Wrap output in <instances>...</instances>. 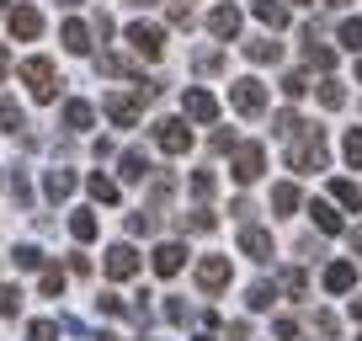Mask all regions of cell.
Wrapping results in <instances>:
<instances>
[{"label":"cell","mask_w":362,"mask_h":341,"mask_svg":"<svg viewBox=\"0 0 362 341\" xmlns=\"http://www.w3.org/2000/svg\"><path fill=\"white\" fill-rule=\"evenodd\" d=\"M325 128L304 123L293 139H288V170H325Z\"/></svg>","instance_id":"1"},{"label":"cell","mask_w":362,"mask_h":341,"mask_svg":"<svg viewBox=\"0 0 362 341\" xmlns=\"http://www.w3.org/2000/svg\"><path fill=\"white\" fill-rule=\"evenodd\" d=\"M229 102H235L240 117H261V112H267V86H261L256 75H245V80L229 86Z\"/></svg>","instance_id":"2"},{"label":"cell","mask_w":362,"mask_h":341,"mask_svg":"<svg viewBox=\"0 0 362 341\" xmlns=\"http://www.w3.org/2000/svg\"><path fill=\"white\" fill-rule=\"evenodd\" d=\"M155 144L165 149V155H187V149H192V128H187V117H160V123H155Z\"/></svg>","instance_id":"3"},{"label":"cell","mask_w":362,"mask_h":341,"mask_svg":"<svg viewBox=\"0 0 362 341\" xmlns=\"http://www.w3.org/2000/svg\"><path fill=\"white\" fill-rule=\"evenodd\" d=\"M229 170H235L240 187H250L261 170H267V149H261V144H235V166H229Z\"/></svg>","instance_id":"4"},{"label":"cell","mask_w":362,"mask_h":341,"mask_svg":"<svg viewBox=\"0 0 362 341\" xmlns=\"http://www.w3.org/2000/svg\"><path fill=\"white\" fill-rule=\"evenodd\" d=\"M22 80L33 86L37 102H54V64L48 59H22Z\"/></svg>","instance_id":"5"},{"label":"cell","mask_w":362,"mask_h":341,"mask_svg":"<svg viewBox=\"0 0 362 341\" xmlns=\"http://www.w3.org/2000/svg\"><path fill=\"white\" fill-rule=\"evenodd\" d=\"M197 288L203 294H224L229 288V256H203L197 262Z\"/></svg>","instance_id":"6"},{"label":"cell","mask_w":362,"mask_h":341,"mask_svg":"<svg viewBox=\"0 0 362 341\" xmlns=\"http://www.w3.org/2000/svg\"><path fill=\"white\" fill-rule=\"evenodd\" d=\"M128 43H134V54H144V59L165 54V33H160L155 22H134V27H128Z\"/></svg>","instance_id":"7"},{"label":"cell","mask_w":362,"mask_h":341,"mask_svg":"<svg viewBox=\"0 0 362 341\" xmlns=\"http://www.w3.org/2000/svg\"><path fill=\"white\" fill-rule=\"evenodd\" d=\"M139 272V250L128 245V240H117L112 250H107V277H112V283H123V277H134Z\"/></svg>","instance_id":"8"},{"label":"cell","mask_w":362,"mask_h":341,"mask_svg":"<svg viewBox=\"0 0 362 341\" xmlns=\"http://www.w3.org/2000/svg\"><path fill=\"white\" fill-rule=\"evenodd\" d=\"M181 112L192 117V123H214V117H218V102H214V91H203V86H192V91L181 96Z\"/></svg>","instance_id":"9"},{"label":"cell","mask_w":362,"mask_h":341,"mask_svg":"<svg viewBox=\"0 0 362 341\" xmlns=\"http://www.w3.org/2000/svg\"><path fill=\"white\" fill-rule=\"evenodd\" d=\"M6 27H11V37H22V43H33V37L43 33V11H37V6H16V11L6 16Z\"/></svg>","instance_id":"10"},{"label":"cell","mask_w":362,"mask_h":341,"mask_svg":"<svg viewBox=\"0 0 362 341\" xmlns=\"http://www.w3.org/2000/svg\"><path fill=\"white\" fill-rule=\"evenodd\" d=\"M240 250H245L250 262H272V235L261 224H245L240 229Z\"/></svg>","instance_id":"11"},{"label":"cell","mask_w":362,"mask_h":341,"mask_svg":"<svg viewBox=\"0 0 362 341\" xmlns=\"http://www.w3.org/2000/svg\"><path fill=\"white\" fill-rule=\"evenodd\" d=\"M181 267H187V245H181V240H165V245H155V272H160V277H176Z\"/></svg>","instance_id":"12"},{"label":"cell","mask_w":362,"mask_h":341,"mask_svg":"<svg viewBox=\"0 0 362 341\" xmlns=\"http://www.w3.org/2000/svg\"><path fill=\"white\" fill-rule=\"evenodd\" d=\"M208 33H214L218 43L240 37V11H235V6H214V11H208Z\"/></svg>","instance_id":"13"},{"label":"cell","mask_w":362,"mask_h":341,"mask_svg":"<svg viewBox=\"0 0 362 341\" xmlns=\"http://www.w3.org/2000/svg\"><path fill=\"white\" fill-rule=\"evenodd\" d=\"M107 117H112L117 128H134L139 123V102H134V96H123V91H112V96H107Z\"/></svg>","instance_id":"14"},{"label":"cell","mask_w":362,"mask_h":341,"mask_svg":"<svg viewBox=\"0 0 362 341\" xmlns=\"http://www.w3.org/2000/svg\"><path fill=\"white\" fill-rule=\"evenodd\" d=\"M272 208H277L283 219H293L298 208H304V192H298L293 182H277V187H272Z\"/></svg>","instance_id":"15"},{"label":"cell","mask_w":362,"mask_h":341,"mask_svg":"<svg viewBox=\"0 0 362 341\" xmlns=\"http://www.w3.org/2000/svg\"><path fill=\"white\" fill-rule=\"evenodd\" d=\"M325 288L330 294H351V288H357V267L351 262H330L325 267Z\"/></svg>","instance_id":"16"},{"label":"cell","mask_w":362,"mask_h":341,"mask_svg":"<svg viewBox=\"0 0 362 341\" xmlns=\"http://www.w3.org/2000/svg\"><path fill=\"white\" fill-rule=\"evenodd\" d=\"M245 59H250V64H277V59H283V43H272V37H250Z\"/></svg>","instance_id":"17"},{"label":"cell","mask_w":362,"mask_h":341,"mask_svg":"<svg viewBox=\"0 0 362 341\" xmlns=\"http://www.w3.org/2000/svg\"><path fill=\"white\" fill-rule=\"evenodd\" d=\"M250 11H256L261 22L272 27V33H277V27H288V16H293V11H288V6H283V0H256V6H250Z\"/></svg>","instance_id":"18"},{"label":"cell","mask_w":362,"mask_h":341,"mask_svg":"<svg viewBox=\"0 0 362 341\" xmlns=\"http://www.w3.org/2000/svg\"><path fill=\"white\" fill-rule=\"evenodd\" d=\"M59 37H64L69 54H86V48H90V27L86 22H64V33H59Z\"/></svg>","instance_id":"19"},{"label":"cell","mask_w":362,"mask_h":341,"mask_svg":"<svg viewBox=\"0 0 362 341\" xmlns=\"http://www.w3.org/2000/svg\"><path fill=\"white\" fill-rule=\"evenodd\" d=\"M90 123H96V112H90V102H69V107H64V128H75V134H86Z\"/></svg>","instance_id":"20"},{"label":"cell","mask_w":362,"mask_h":341,"mask_svg":"<svg viewBox=\"0 0 362 341\" xmlns=\"http://www.w3.org/2000/svg\"><path fill=\"white\" fill-rule=\"evenodd\" d=\"M90 197H96V203H117V197H123V192H117V182H112V176H102V170H90Z\"/></svg>","instance_id":"21"},{"label":"cell","mask_w":362,"mask_h":341,"mask_svg":"<svg viewBox=\"0 0 362 341\" xmlns=\"http://www.w3.org/2000/svg\"><path fill=\"white\" fill-rule=\"evenodd\" d=\"M117 166H123V182H144V176H149V160L139 155V149H123V160H117Z\"/></svg>","instance_id":"22"},{"label":"cell","mask_w":362,"mask_h":341,"mask_svg":"<svg viewBox=\"0 0 362 341\" xmlns=\"http://www.w3.org/2000/svg\"><path fill=\"white\" fill-rule=\"evenodd\" d=\"M341 102H346V86H341L336 75H325V80H320V107H330V112H336Z\"/></svg>","instance_id":"23"},{"label":"cell","mask_w":362,"mask_h":341,"mask_svg":"<svg viewBox=\"0 0 362 341\" xmlns=\"http://www.w3.org/2000/svg\"><path fill=\"white\" fill-rule=\"evenodd\" d=\"M43 187H48V197H54V203H64V197L75 192V176H69V170H48Z\"/></svg>","instance_id":"24"},{"label":"cell","mask_w":362,"mask_h":341,"mask_svg":"<svg viewBox=\"0 0 362 341\" xmlns=\"http://www.w3.org/2000/svg\"><path fill=\"white\" fill-rule=\"evenodd\" d=\"M69 235H75V240H96V214L75 208V214H69Z\"/></svg>","instance_id":"25"},{"label":"cell","mask_w":362,"mask_h":341,"mask_svg":"<svg viewBox=\"0 0 362 341\" xmlns=\"http://www.w3.org/2000/svg\"><path fill=\"white\" fill-rule=\"evenodd\" d=\"M309 214H315V224L325 229V235H341V214L330 203H309Z\"/></svg>","instance_id":"26"},{"label":"cell","mask_w":362,"mask_h":341,"mask_svg":"<svg viewBox=\"0 0 362 341\" xmlns=\"http://www.w3.org/2000/svg\"><path fill=\"white\" fill-rule=\"evenodd\" d=\"M341 155H346L351 170H362V128H346V139H341Z\"/></svg>","instance_id":"27"},{"label":"cell","mask_w":362,"mask_h":341,"mask_svg":"<svg viewBox=\"0 0 362 341\" xmlns=\"http://www.w3.org/2000/svg\"><path fill=\"white\" fill-rule=\"evenodd\" d=\"M11 262L22 267V272H37V267H43V250H37V245H16V250H11Z\"/></svg>","instance_id":"28"},{"label":"cell","mask_w":362,"mask_h":341,"mask_svg":"<svg viewBox=\"0 0 362 341\" xmlns=\"http://www.w3.org/2000/svg\"><path fill=\"white\" fill-rule=\"evenodd\" d=\"M298 128H304V117H298V112H277V117H272V134H277V139H293Z\"/></svg>","instance_id":"29"},{"label":"cell","mask_w":362,"mask_h":341,"mask_svg":"<svg viewBox=\"0 0 362 341\" xmlns=\"http://www.w3.org/2000/svg\"><path fill=\"white\" fill-rule=\"evenodd\" d=\"M214 224H218V219L208 214V208H192V214L181 219V229H192V235H208V229H214Z\"/></svg>","instance_id":"30"},{"label":"cell","mask_w":362,"mask_h":341,"mask_svg":"<svg viewBox=\"0 0 362 341\" xmlns=\"http://www.w3.org/2000/svg\"><path fill=\"white\" fill-rule=\"evenodd\" d=\"M341 48L362 54V22H357V16H346V22H341Z\"/></svg>","instance_id":"31"},{"label":"cell","mask_w":362,"mask_h":341,"mask_svg":"<svg viewBox=\"0 0 362 341\" xmlns=\"http://www.w3.org/2000/svg\"><path fill=\"white\" fill-rule=\"evenodd\" d=\"M272 299H277V288H272V283H250L245 304H250V309H272Z\"/></svg>","instance_id":"32"},{"label":"cell","mask_w":362,"mask_h":341,"mask_svg":"<svg viewBox=\"0 0 362 341\" xmlns=\"http://www.w3.org/2000/svg\"><path fill=\"white\" fill-rule=\"evenodd\" d=\"M214 170H192V197H197V203H208V197H214Z\"/></svg>","instance_id":"33"},{"label":"cell","mask_w":362,"mask_h":341,"mask_svg":"<svg viewBox=\"0 0 362 341\" xmlns=\"http://www.w3.org/2000/svg\"><path fill=\"white\" fill-rule=\"evenodd\" d=\"M309 91V75H304V69H293V75H283V96H288V102H298V96H304Z\"/></svg>","instance_id":"34"},{"label":"cell","mask_w":362,"mask_h":341,"mask_svg":"<svg viewBox=\"0 0 362 341\" xmlns=\"http://www.w3.org/2000/svg\"><path fill=\"white\" fill-rule=\"evenodd\" d=\"M37 288H43L48 299H59V294H64V272H59V267H43V277H37Z\"/></svg>","instance_id":"35"},{"label":"cell","mask_w":362,"mask_h":341,"mask_svg":"<svg viewBox=\"0 0 362 341\" xmlns=\"http://www.w3.org/2000/svg\"><path fill=\"white\" fill-rule=\"evenodd\" d=\"M330 192H336V203H341V208H362V192H357L351 182H330Z\"/></svg>","instance_id":"36"},{"label":"cell","mask_w":362,"mask_h":341,"mask_svg":"<svg viewBox=\"0 0 362 341\" xmlns=\"http://www.w3.org/2000/svg\"><path fill=\"white\" fill-rule=\"evenodd\" d=\"M192 64H197V75H214V69H224V54H218V48H203Z\"/></svg>","instance_id":"37"},{"label":"cell","mask_w":362,"mask_h":341,"mask_svg":"<svg viewBox=\"0 0 362 341\" xmlns=\"http://www.w3.org/2000/svg\"><path fill=\"white\" fill-rule=\"evenodd\" d=\"M16 309H22V288L0 283V315H16Z\"/></svg>","instance_id":"38"},{"label":"cell","mask_w":362,"mask_h":341,"mask_svg":"<svg viewBox=\"0 0 362 341\" xmlns=\"http://www.w3.org/2000/svg\"><path fill=\"white\" fill-rule=\"evenodd\" d=\"M0 128H11V134H16V128H22V107H16L11 96L0 102Z\"/></svg>","instance_id":"39"},{"label":"cell","mask_w":362,"mask_h":341,"mask_svg":"<svg viewBox=\"0 0 362 341\" xmlns=\"http://www.w3.org/2000/svg\"><path fill=\"white\" fill-rule=\"evenodd\" d=\"M54 336H59L54 320H33V325H27V341H54Z\"/></svg>","instance_id":"40"},{"label":"cell","mask_w":362,"mask_h":341,"mask_svg":"<svg viewBox=\"0 0 362 341\" xmlns=\"http://www.w3.org/2000/svg\"><path fill=\"white\" fill-rule=\"evenodd\" d=\"M283 288H288V294H293V299H304V288H309V277H304V272H298V267H288V272H283Z\"/></svg>","instance_id":"41"},{"label":"cell","mask_w":362,"mask_h":341,"mask_svg":"<svg viewBox=\"0 0 362 341\" xmlns=\"http://www.w3.org/2000/svg\"><path fill=\"white\" fill-rule=\"evenodd\" d=\"M165 320H170V325H187V320H192V309L181 304V299H165Z\"/></svg>","instance_id":"42"},{"label":"cell","mask_w":362,"mask_h":341,"mask_svg":"<svg viewBox=\"0 0 362 341\" xmlns=\"http://www.w3.org/2000/svg\"><path fill=\"white\" fill-rule=\"evenodd\" d=\"M149 229H155V214H144V208H139V214L128 219V235H149Z\"/></svg>","instance_id":"43"},{"label":"cell","mask_w":362,"mask_h":341,"mask_svg":"<svg viewBox=\"0 0 362 341\" xmlns=\"http://www.w3.org/2000/svg\"><path fill=\"white\" fill-rule=\"evenodd\" d=\"M315 330H320V336H336V330H341V320L330 315V309H320V315H315Z\"/></svg>","instance_id":"44"},{"label":"cell","mask_w":362,"mask_h":341,"mask_svg":"<svg viewBox=\"0 0 362 341\" xmlns=\"http://www.w3.org/2000/svg\"><path fill=\"white\" fill-rule=\"evenodd\" d=\"M272 330H277V341H293L298 336V320L293 315H277V325H272Z\"/></svg>","instance_id":"45"},{"label":"cell","mask_w":362,"mask_h":341,"mask_svg":"<svg viewBox=\"0 0 362 341\" xmlns=\"http://www.w3.org/2000/svg\"><path fill=\"white\" fill-rule=\"evenodd\" d=\"M96 309H102V315H123V299H117V294H102V299H96Z\"/></svg>","instance_id":"46"},{"label":"cell","mask_w":362,"mask_h":341,"mask_svg":"<svg viewBox=\"0 0 362 341\" xmlns=\"http://www.w3.org/2000/svg\"><path fill=\"white\" fill-rule=\"evenodd\" d=\"M102 69H107V75H128V59H117V54H102Z\"/></svg>","instance_id":"47"},{"label":"cell","mask_w":362,"mask_h":341,"mask_svg":"<svg viewBox=\"0 0 362 341\" xmlns=\"http://www.w3.org/2000/svg\"><path fill=\"white\" fill-rule=\"evenodd\" d=\"M170 22H176V27H192V6H181V0H176V6H170Z\"/></svg>","instance_id":"48"},{"label":"cell","mask_w":362,"mask_h":341,"mask_svg":"<svg viewBox=\"0 0 362 341\" xmlns=\"http://www.w3.org/2000/svg\"><path fill=\"white\" fill-rule=\"evenodd\" d=\"M351 250H357V256H362V224L351 229Z\"/></svg>","instance_id":"49"},{"label":"cell","mask_w":362,"mask_h":341,"mask_svg":"<svg viewBox=\"0 0 362 341\" xmlns=\"http://www.w3.org/2000/svg\"><path fill=\"white\" fill-rule=\"evenodd\" d=\"M6 69H11V54H6V48H0V80H6Z\"/></svg>","instance_id":"50"},{"label":"cell","mask_w":362,"mask_h":341,"mask_svg":"<svg viewBox=\"0 0 362 341\" xmlns=\"http://www.w3.org/2000/svg\"><path fill=\"white\" fill-rule=\"evenodd\" d=\"M351 320H362V299H351Z\"/></svg>","instance_id":"51"},{"label":"cell","mask_w":362,"mask_h":341,"mask_svg":"<svg viewBox=\"0 0 362 341\" xmlns=\"http://www.w3.org/2000/svg\"><path fill=\"white\" fill-rule=\"evenodd\" d=\"M325 6H330V11H341V6H346V0H325Z\"/></svg>","instance_id":"52"},{"label":"cell","mask_w":362,"mask_h":341,"mask_svg":"<svg viewBox=\"0 0 362 341\" xmlns=\"http://www.w3.org/2000/svg\"><path fill=\"white\" fill-rule=\"evenodd\" d=\"M59 6H80V0H59Z\"/></svg>","instance_id":"53"},{"label":"cell","mask_w":362,"mask_h":341,"mask_svg":"<svg viewBox=\"0 0 362 341\" xmlns=\"http://www.w3.org/2000/svg\"><path fill=\"white\" fill-rule=\"evenodd\" d=\"M134 6H155V0H134Z\"/></svg>","instance_id":"54"},{"label":"cell","mask_w":362,"mask_h":341,"mask_svg":"<svg viewBox=\"0 0 362 341\" xmlns=\"http://www.w3.org/2000/svg\"><path fill=\"white\" fill-rule=\"evenodd\" d=\"M357 80H362V59H357Z\"/></svg>","instance_id":"55"},{"label":"cell","mask_w":362,"mask_h":341,"mask_svg":"<svg viewBox=\"0 0 362 341\" xmlns=\"http://www.w3.org/2000/svg\"><path fill=\"white\" fill-rule=\"evenodd\" d=\"M293 6H309V0H293Z\"/></svg>","instance_id":"56"},{"label":"cell","mask_w":362,"mask_h":341,"mask_svg":"<svg viewBox=\"0 0 362 341\" xmlns=\"http://www.w3.org/2000/svg\"><path fill=\"white\" fill-rule=\"evenodd\" d=\"M197 341H214V336H197Z\"/></svg>","instance_id":"57"},{"label":"cell","mask_w":362,"mask_h":341,"mask_svg":"<svg viewBox=\"0 0 362 341\" xmlns=\"http://www.w3.org/2000/svg\"><path fill=\"white\" fill-rule=\"evenodd\" d=\"M0 11H6V0H0Z\"/></svg>","instance_id":"58"},{"label":"cell","mask_w":362,"mask_h":341,"mask_svg":"<svg viewBox=\"0 0 362 341\" xmlns=\"http://www.w3.org/2000/svg\"><path fill=\"white\" fill-rule=\"evenodd\" d=\"M357 341H362V336H357Z\"/></svg>","instance_id":"59"}]
</instances>
